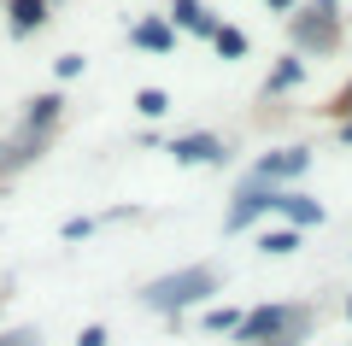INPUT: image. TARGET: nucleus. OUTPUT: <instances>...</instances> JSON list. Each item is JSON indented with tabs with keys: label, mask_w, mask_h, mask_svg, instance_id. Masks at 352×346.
I'll return each mask as SVG.
<instances>
[{
	"label": "nucleus",
	"mask_w": 352,
	"mask_h": 346,
	"mask_svg": "<svg viewBox=\"0 0 352 346\" xmlns=\"http://www.w3.org/2000/svg\"><path fill=\"white\" fill-rule=\"evenodd\" d=\"M294 323H305V311H288V305H258V311H247V317H241L235 340H241V346H270L276 334H288Z\"/></svg>",
	"instance_id": "obj_3"
},
{
	"label": "nucleus",
	"mask_w": 352,
	"mask_h": 346,
	"mask_svg": "<svg viewBox=\"0 0 352 346\" xmlns=\"http://www.w3.org/2000/svg\"><path fill=\"white\" fill-rule=\"evenodd\" d=\"M206 329H212V334H223V329L235 334V329H241V311H229V305H223V311H206Z\"/></svg>",
	"instance_id": "obj_16"
},
{
	"label": "nucleus",
	"mask_w": 352,
	"mask_h": 346,
	"mask_svg": "<svg viewBox=\"0 0 352 346\" xmlns=\"http://www.w3.org/2000/svg\"><path fill=\"white\" fill-rule=\"evenodd\" d=\"M276 199H282V188H270V182H247V188L235 194V206H229L223 229H247L252 217H264V211H276Z\"/></svg>",
	"instance_id": "obj_4"
},
{
	"label": "nucleus",
	"mask_w": 352,
	"mask_h": 346,
	"mask_svg": "<svg viewBox=\"0 0 352 346\" xmlns=\"http://www.w3.org/2000/svg\"><path fill=\"white\" fill-rule=\"evenodd\" d=\"M0 346H41V329H12V334H0Z\"/></svg>",
	"instance_id": "obj_17"
},
{
	"label": "nucleus",
	"mask_w": 352,
	"mask_h": 346,
	"mask_svg": "<svg viewBox=\"0 0 352 346\" xmlns=\"http://www.w3.org/2000/svg\"><path fill=\"white\" fill-rule=\"evenodd\" d=\"M82 235H94V223H88V217H71V223H65V241H82Z\"/></svg>",
	"instance_id": "obj_18"
},
{
	"label": "nucleus",
	"mask_w": 352,
	"mask_h": 346,
	"mask_svg": "<svg viewBox=\"0 0 352 346\" xmlns=\"http://www.w3.org/2000/svg\"><path fill=\"white\" fill-rule=\"evenodd\" d=\"M305 164H311V153H305V147L264 153V159H258V171H252V182H270V188H276V182H294V176H300Z\"/></svg>",
	"instance_id": "obj_6"
},
{
	"label": "nucleus",
	"mask_w": 352,
	"mask_h": 346,
	"mask_svg": "<svg viewBox=\"0 0 352 346\" xmlns=\"http://www.w3.org/2000/svg\"><path fill=\"white\" fill-rule=\"evenodd\" d=\"M41 24H47V0H12V36H30Z\"/></svg>",
	"instance_id": "obj_11"
},
{
	"label": "nucleus",
	"mask_w": 352,
	"mask_h": 346,
	"mask_svg": "<svg viewBox=\"0 0 352 346\" xmlns=\"http://www.w3.org/2000/svg\"><path fill=\"white\" fill-rule=\"evenodd\" d=\"M276 211H282V217L294 223V229H311V223H323V206H317L311 194H288V188H282V199H276Z\"/></svg>",
	"instance_id": "obj_7"
},
{
	"label": "nucleus",
	"mask_w": 352,
	"mask_h": 346,
	"mask_svg": "<svg viewBox=\"0 0 352 346\" xmlns=\"http://www.w3.org/2000/svg\"><path fill=\"white\" fill-rule=\"evenodd\" d=\"M340 141H352V124H340Z\"/></svg>",
	"instance_id": "obj_22"
},
{
	"label": "nucleus",
	"mask_w": 352,
	"mask_h": 346,
	"mask_svg": "<svg viewBox=\"0 0 352 346\" xmlns=\"http://www.w3.org/2000/svg\"><path fill=\"white\" fill-rule=\"evenodd\" d=\"M129 41H135V47H147V53H170V47H176V30L164 24V18H141V24L129 30Z\"/></svg>",
	"instance_id": "obj_8"
},
{
	"label": "nucleus",
	"mask_w": 352,
	"mask_h": 346,
	"mask_svg": "<svg viewBox=\"0 0 352 346\" xmlns=\"http://www.w3.org/2000/svg\"><path fill=\"white\" fill-rule=\"evenodd\" d=\"M300 76H305V65H300V53H294V59H282L276 71L264 76V100H270V94H282V88H294Z\"/></svg>",
	"instance_id": "obj_13"
},
{
	"label": "nucleus",
	"mask_w": 352,
	"mask_h": 346,
	"mask_svg": "<svg viewBox=\"0 0 352 346\" xmlns=\"http://www.w3.org/2000/svg\"><path fill=\"white\" fill-rule=\"evenodd\" d=\"M264 6H270V12H288V18H294V6H300V0H264Z\"/></svg>",
	"instance_id": "obj_21"
},
{
	"label": "nucleus",
	"mask_w": 352,
	"mask_h": 346,
	"mask_svg": "<svg viewBox=\"0 0 352 346\" xmlns=\"http://www.w3.org/2000/svg\"><path fill=\"white\" fill-rule=\"evenodd\" d=\"M59 106H65L59 94H36V100H30V111H24V129H30V136H47V129L59 124Z\"/></svg>",
	"instance_id": "obj_10"
},
{
	"label": "nucleus",
	"mask_w": 352,
	"mask_h": 346,
	"mask_svg": "<svg viewBox=\"0 0 352 346\" xmlns=\"http://www.w3.org/2000/svg\"><path fill=\"white\" fill-rule=\"evenodd\" d=\"M294 247H300V229H264V235H258V252H264V259H288Z\"/></svg>",
	"instance_id": "obj_12"
},
{
	"label": "nucleus",
	"mask_w": 352,
	"mask_h": 346,
	"mask_svg": "<svg viewBox=\"0 0 352 346\" xmlns=\"http://www.w3.org/2000/svg\"><path fill=\"white\" fill-rule=\"evenodd\" d=\"M346 317H352V299H346Z\"/></svg>",
	"instance_id": "obj_23"
},
{
	"label": "nucleus",
	"mask_w": 352,
	"mask_h": 346,
	"mask_svg": "<svg viewBox=\"0 0 352 346\" xmlns=\"http://www.w3.org/2000/svg\"><path fill=\"white\" fill-rule=\"evenodd\" d=\"M212 47L223 53V59H247V36H241L235 24H217V36H212Z\"/></svg>",
	"instance_id": "obj_14"
},
{
	"label": "nucleus",
	"mask_w": 352,
	"mask_h": 346,
	"mask_svg": "<svg viewBox=\"0 0 352 346\" xmlns=\"http://www.w3.org/2000/svg\"><path fill=\"white\" fill-rule=\"evenodd\" d=\"M170 159H176V164H229V147L200 129V136H176V141H170Z\"/></svg>",
	"instance_id": "obj_5"
},
{
	"label": "nucleus",
	"mask_w": 352,
	"mask_h": 346,
	"mask_svg": "<svg viewBox=\"0 0 352 346\" xmlns=\"http://www.w3.org/2000/svg\"><path fill=\"white\" fill-rule=\"evenodd\" d=\"M170 18H176L182 30H194V36H217L212 6H200V0H176V6H170Z\"/></svg>",
	"instance_id": "obj_9"
},
{
	"label": "nucleus",
	"mask_w": 352,
	"mask_h": 346,
	"mask_svg": "<svg viewBox=\"0 0 352 346\" xmlns=\"http://www.w3.org/2000/svg\"><path fill=\"white\" fill-rule=\"evenodd\" d=\"M76 346H106V329H82V340Z\"/></svg>",
	"instance_id": "obj_19"
},
{
	"label": "nucleus",
	"mask_w": 352,
	"mask_h": 346,
	"mask_svg": "<svg viewBox=\"0 0 352 346\" xmlns=\"http://www.w3.org/2000/svg\"><path fill=\"white\" fill-rule=\"evenodd\" d=\"M135 111H141V118H164V111H170V94H164V88H141Z\"/></svg>",
	"instance_id": "obj_15"
},
{
	"label": "nucleus",
	"mask_w": 352,
	"mask_h": 346,
	"mask_svg": "<svg viewBox=\"0 0 352 346\" xmlns=\"http://www.w3.org/2000/svg\"><path fill=\"white\" fill-rule=\"evenodd\" d=\"M335 111H340V118H346V124H352V88H346V94L335 100Z\"/></svg>",
	"instance_id": "obj_20"
},
{
	"label": "nucleus",
	"mask_w": 352,
	"mask_h": 346,
	"mask_svg": "<svg viewBox=\"0 0 352 346\" xmlns=\"http://www.w3.org/2000/svg\"><path fill=\"white\" fill-rule=\"evenodd\" d=\"M212 294H217L212 264H188V270H170V276H159V282L141 288V299H147L153 311H188V305H200V299H212Z\"/></svg>",
	"instance_id": "obj_1"
},
{
	"label": "nucleus",
	"mask_w": 352,
	"mask_h": 346,
	"mask_svg": "<svg viewBox=\"0 0 352 346\" xmlns=\"http://www.w3.org/2000/svg\"><path fill=\"white\" fill-rule=\"evenodd\" d=\"M288 24H294V47L300 53H335L340 47V6L335 0H311Z\"/></svg>",
	"instance_id": "obj_2"
}]
</instances>
